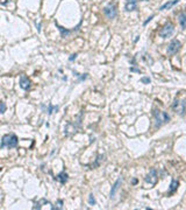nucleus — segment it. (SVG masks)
Returning <instances> with one entry per match:
<instances>
[{
  "mask_svg": "<svg viewBox=\"0 0 186 210\" xmlns=\"http://www.w3.org/2000/svg\"><path fill=\"white\" fill-rule=\"evenodd\" d=\"M152 116L155 118V124H156V127H159V126L166 124L170 121V116L165 112V111H161L155 109L152 112Z\"/></svg>",
  "mask_w": 186,
  "mask_h": 210,
  "instance_id": "f257e3e1",
  "label": "nucleus"
},
{
  "mask_svg": "<svg viewBox=\"0 0 186 210\" xmlns=\"http://www.w3.org/2000/svg\"><path fill=\"white\" fill-rule=\"evenodd\" d=\"M18 137L13 133L11 134H5L1 139V145H0V148H4V147H8V148H12V147H16L18 146Z\"/></svg>",
  "mask_w": 186,
  "mask_h": 210,
  "instance_id": "f03ea898",
  "label": "nucleus"
},
{
  "mask_svg": "<svg viewBox=\"0 0 186 210\" xmlns=\"http://www.w3.org/2000/svg\"><path fill=\"white\" fill-rule=\"evenodd\" d=\"M171 107H172V110H173L174 112L179 113L180 116H186V98L183 99L181 102H180L178 98H176V99L173 101Z\"/></svg>",
  "mask_w": 186,
  "mask_h": 210,
  "instance_id": "7ed1b4c3",
  "label": "nucleus"
},
{
  "mask_svg": "<svg viewBox=\"0 0 186 210\" xmlns=\"http://www.w3.org/2000/svg\"><path fill=\"white\" fill-rule=\"evenodd\" d=\"M174 32V28H173V25L172 23H166L163 28H161L159 30V36L163 37V39H166V37H170Z\"/></svg>",
  "mask_w": 186,
  "mask_h": 210,
  "instance_id": "20e7f679",
  "label": "nucleus"
},
{
  "mask_svg": "<svg viewBox=\"0 0 186 210\" xmlns=\"http://www.w3.org/2000/svg\"><path fill=\"white\" fill-rule=\"evenodd\" d=\"M104 14L107 17V19H114L116 17V6L114 4H108L104 7Z\"/></svg>",
  "mask_w": 186,
  "mask_h": 210,
  "instance_id": "39448f33",
  "label": "nucleus"
},
{
  "mask_svg": "<svg viewBox=\"0 0 186 210\" xmlns=\"http://www.w3.org/2000/svg\"><path fill=\"white\" fill-rule=\"evenodd\" d=\"M180 47H181V43H180L178 40H172V41L170 42V45H169L166 52H168L169 55H174V54H177V53L179 52Z\"/></svg>",
  "mask_w": 186,
  "mask_h": 210,
  "instance_id": "423d86ee",
  "label": "nucleus"
},
{
  "mask_svg": "<svg viewBox=\"0 0 186 210\" xmlns=\"http://www.w3.org/2000/svg\"><path fill=\"white\" fill-rule=\"evenodd\" d=\"M146 182H148L149 185H156V182H157V180H158V176H157V172H156V169L155 168H151V169L149 171V173H148V175L146 176Z\"/></svg>",
  "mask_w": 186,
  "mask_h": 210,
  "instance_id": "0eeeda50",
  "label": "nucleus"
},
{
  "mask_svg": "<svg viewBox=\"0 0 186 210\" xmlns=\"http://www.w3.org/2000/svg\"><path fill=\"white\" fill-rule=\"evenodd\" d=\"M137 10V0H127L126 1V11L133 12Z\"/></svg>",
  "mask_w": 186,
  "mask_h": 210,
  "instance_id": "6e6552de",
  "label": "nucleus"
},
{
  "mask_svg": "<svg viewBox=\"0 0 186 210\" xmlns=\"http://www.w3.org/2000/svg\"><path fill=\"white\" fill-rule=\"evenodd\" d=\"M55 180L58 181V182H61L62 185H65V183L68 182V180H69V175L63 171V172H61L57 176H55Z\"/></svg>",
  "mask_w": 186,
  "mask_h": 210,
  "instance_id": "1a4fd4ad",
  "label": "nucleus"
},
{
  "mask_svg": "<svg viewBox=\"0 0 186 210\" xmlns=\"http://www.w3.org/2000/svg\"><path fill=\"white\" fill-rule=\"evenodd\" d=\"M30 85V81L28 79V77H26L25 75H22L20 77V87L23 89V90H27Z\"/></svg>",
  "mask_w": 186,
  "mask_h": 210,
  "instance_id": "9d476101",
  "label": "nucleus"
},
{
  "mask_svg": "<svg viewBox=\"0 0 186 210\" xmlns=\"http://www.w3.org/2000/svg\"><path fill=\"white\" fill-rule=\"evenodd\" d=\"M179 3V0H171V1H168V3H165V4H163L158 10L159 11H165V10H170L171 7H173L174 5H177Z\"/></svg>",
  "mask_w": 186,
  "mask_h": 210,
  "instance_id": "9b49d317",
  "label": "nucleus"
},
{
  "mask_svg": "<svg viewBox=\"0 0 186 210\" xmlns=\"http://www.w3.org/2000/svg\"><path fill=\"white\" fill-rule=\"evenodd\" d=\"M121 182H122V179L119 178V179L115 181V183L113 185V187H112V189H111V193H109V197H111V198H113V197L115 196V193H116V190L119 189V186L121 185Z\"/></svg>",
  "mask_w": 186,
  "mask_h": 210,
  "instance_id": "f8f14e48",
  "label": "nucleus"
},
{
  "mask_svg": "<svg viewBox=\"0 0 186 210\" xmlns=\"http://www.w3.org/2000/svg\"><path fill=\"white\" fill-rule=\"evenodd\" d=\"M178 21H179V25H180L181 29H186V13L185 12H180L179 13Z\"/></svg>",
  "mask_w": 186,
  "mask_h": 210,
  "instance_id": "ddd939ff",
  "label": "nucleus"
},
{
  "mask_svg": "<svg viewBox=\"0 0 186 210\" xmlns=\"http://www.w3.org/2000/svg\"><path fill=\"white\" fill-rule=\"evenodd\" d=\"M178 186H179V181L178 180H174V179H172V181H171V185H170V190H169V195H172L176 190H177V188H178Z\"/></svg>",
  "mask_w": 186,
  "mask_h": 210,
  "instance_id": "4468645a",
  "label": "nucleus"
},
{
  "mask_svg": "<svg viewBox=\"0 0 186 210\" xmlns=\"http://www.w3.org/2000/svg\"><path fill=\"white\" fill-rule=\"evenodd\" d=\"M42 204H50V205H51V203H50L49 201H46L45 198H42V200H40L37 203H35V205L33 207V209H41Z\"/></svg>",
  "mask_w": 186,
  "mask_h": 210,
  "instance_id": "2eb2a0df",
  "label": "nucleus"
},
{
  "mask_svg": "<svg viewBox=\"0 0 186 210\" xmlns=\"http://www.w3.org/2000/svg\"><path fill=\"white\" fill-rule=\"evenodd\" d=\"M55 23H56V26L58 27V29H59V32H61V35H62V37H68V35L71 33V30H66V29H64L63 27L58 26V23H57V22H55Z\"/></svg>",
  "mask_w": 186,
  "mask_h": 210,
  "instance_id": "dca6fc26",
  "label": "nucleus"
},
{
  "mask_svg": "<svg viewBox=\"0 0 186 210\" xmlns=\"http://www.w3.org/2000/svg\"><path fill=\"white\" fill-rule=\"evenodd\" d=\"M58 111V106H54V105H48V114H53L54 112Z\"/></svg>",
  "mask_w": 186,
  "mask_h": 210,
  "instance_id": "f3484780",
  "label": "nucleus"
},
{
  "mask_svg": "<svg viewBox=\"0 0 186 210\" xmlns=\"http://www.w3.org/2000/svg\"><path fill=\"white\" fill-rule=\"evenodd\" d=\"M88 203H90V205H96V198L93 196V194H91L88 196Z\"/></svg>",
  "mask_w": 186,
  "mask_h": 210,
  "instance_id": "a211bd4d",
  "label": "nucleus"
},
{
  "mask_svg": "<svg viewBox=\"0 0 186 210\" xmlns=\"http://www.w3.org/2000/svg\"><path fill=\"white\" fill-rule=\"evenodd\" d=\"M5 111H6V105H5V103L0 102V113H4Z\"/></svg>",
  "mask_w": 186,
  "mask_h": 210,
  "instance_id": "6ab92c4d",
  "label": "nucleus"
},
{
  "mask_svg": "<svg viewBox=\"0 0 186 210\" xmlns=\"http://www.w3.org/2000/svg\"><path fill=\"white\" fill-rule=\"evenodd\" d=\"M141 82H142L143 84H149V83L151 82V79H150L149 77H142V78H141Z\"/></svg>",
  "mask_w": 186,
  "mask_h": 210,
  "instance_id": "aec40b11",
  "label": "nucleus"
},
{
  "mask_svg": "<svg viewBox=\"0 0 186 210\" xmlns=\"http://www.w3.org/2000/svg\"><path fill=\"white\" fill-rule=\"evenodd\" d=\"M154 17H155L154 14H152L151 17H149V18H148V19H147V20H146L144 22H143V26H147V25H148V23H149V22H150V21H151V20L154 19Z\"/></svg>",
  "mask_w": 186,
  "mask_h": 210,
  "instance_id": "412c9836",
  "label": "nucleus"
},
{
  "mask_svg": "<svg viewBox=\"0 0 186 210\" xmlns=\"http://www.w3.org/2000/svg\"><path fill=\"white\" fill-rule=\"evenodd\" d=\"M130 71H131V72H141V70H140V69H136V68H130Z\"/></svg>",
  "mask_w": 186,
  "mask_h": 210,
  "instance_id": "4be33fe9",
  "label": "nucleus"
},
{
  "mask_svg": "<svg viewBox=\"0 0 186 210\" xmlns=\"http://www.w3.org/2000/svg\"><path fill=\"white\" fill-rule=\"evenodd\" d=\"M76 57H77V54H73V55H71V56L69 57V61H73V60H76Z\"/></svg>",
  "mask_w": 186,
  "mask_h": 210,
  "instance_id": "5701e85b",
  "label": "nucleus"
},
{
  "mask_svg": "<svg viewBox=\"0 0 186 210\" xmlns=\"http://www.w3.org/2000/svg\"><path fill=\"white\" fill-rule=\"evenodd\" d=\"M7 1H8V0H0V4H1V5H6Z\"/></svg>",
  "mask_w": 186,
  "mask_h": 210,
  "instance_id": "b1692460",
  "label": "nucleus"
},
{
  "mask_svg": "<svg viewBox=\"0 0 186 210\" xmlns=\"http://www.w3.org/2000/svg\"><path fill=\"white\" fill-rule=\"evenodd\" d=\"M131 183H133V185H136V183H137V180H136V179H134V180L131 181Z\"/></svg>",
  "mask_w": 186,
  "mask_h": 210,
  "instance_id": "393cba45",
  "label": "nucleus"
},
{
  "mask_svg": "<svg viewBox=\"0 0 186 210\" xmlns=\"http://www.w3.org/2000/svg\"><path fill=\"white\" fill-rule=\"evenodd\" d=\"M37 30H38V32L41 30V23H38V25H37Z\"/></svg>",
  "mask_w": 186,
  "mask_h": 210,
  "instance_id": "a878e982",
  "label": "nucleus"
},
{
  "mask_svg": "<svg viewBox=\"0 0 186 210\" xmlns=\"http://www.w3.org/2000/svg\"><path fill=\"white\" fill-rule=\"evenodd\" d=\"M142 1H147V0H142Z\"/></svg>",
  "mask_w": 186,
  "mask_h": 210,
  "instance_id": "bb28decb",
  "label": "nucleus"
}]
</instances>
